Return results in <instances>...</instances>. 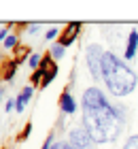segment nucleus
I'll list each match as a JSON object with an SVG mask.
<instances>
[{
	"label": "nucleus",
	"mask_w": 138,
	"mask_h": 149,
	"mask_svg": "<svg viewBox=\"0 0 138 149\" xmlns=\"http://www.w3.org/2000/svg\"><path fill=\"white\" fill-rule=\"evenodd\" d=\"M104 49H102L100 45H89L87 47V53H85V58H87V68L89 72H92V77L98 81L102 79V60H104Z\"/></svg>",
	"instance_id": "nucleus-3"
},
{
	"label": "nucleus",
	"mask_w": 138,
	"mask_h": 149,
	"mask_svg": "<svg viewBox=\"0 0 138 149\" xmlns=\"http://www.w3.org/2000/svg\"><path fill=\"white\" fill-rule=\"evenodd\" d=\"M64 49H66V47H64V45H60V43H58V45H53V47H51V56H53L55 60H60L62 56H64Z\"/></svg>",
	"instance_id": "nucleus-10"
},
{
	"label": "nucleus",
	"mask_w": 138,
	"mask_h": 149,
	"mask_svg": "<svg viewBox=\"0 0 138 149\" xmlns=\"http://www.w3.org/2000/svg\"><path fill=\"white\" fill-rule=\"evenodd\" d=\"M4 36H6V30H0V40H2Z\"/></svg>",
	"instance_id": "nucleus-19"
},
{
	"label": "nucleus",
	"mask_w": 138,
	"mask_h": 149,
	"mask_svg": "<svg viewBox=\"0 0 138 149\" xmlns=\"http://www.w3.org/2000/svg\"><path fill=\"white\" fill-rule=\"evenodd\" d=\"M83 128L92 136L94 143H113L123 132L121 113L108 104L106 96L98 87H89L83 92Z\"/></svg>",
	"instance_id": "nucleus-1"
},
{
	"label": "nucleus",
	"mask_w": 138,
	"mask_h": 149,
	"mask_svg": "<svg viewBox=\"0 0 138 149\" xmlns=\"http://www.w3.org/2000/svg\"><path fill=\"white\" fill-rule=\"evenodd\" d=\"M55 34H58V30H55V28H51L49 32H47V38H53Z\"/></svg>",
	"instance_id": "nucleus-17"
},
{
	"label": "nucleus",
	"mask_w": 138,
	"mask_h": 149,
	"mask_svg": "<svg viewBox=\"0 0 138 149\" xmlns=\"http://www.w3.org/2000/svg\"><path fill=\"white\" fill-rule=\"evenodd\" d=\"M38 62H43L38 53H34V56H30V66H32V68H38Z\"/></svg>",
	"instance_id": "nucleus-13"
},
{
	"label": "nucleus",
	"mask_w": 138,
	"mask_h": 149,
	"mask_svg": "<svg viewBox=\"0 0 138 149\" xmlns=\"http://www.w3.org/2000/svg\"><path fill=\"white\" fill-rule=\"evenodd\" d=\"M4 45H6V49H13V47L17 45V36H15V34H9V36H6V40H4Z\"/></svg>",
	"instance_id": "nucleus-12"
},
{
	"label": "nucleus",
	"mask_w": 138,
	"mask_h": 149,
	"mask_svg": "<svg viewBox=\"0 0 138 149\" xmlns=\"http://www.w3.org/2000/svg\"><path fill=\"white\" fill-rule=\"evenodd\" d=\"M121 149H138V134H134V136H130L126 141V145H123Z\"/></svg>",
	"instance_id": "nucleus-11"
},
{
	"label": "nucleus",
	"mask_w": 138,
	"mask_h": 149,
	"mask_svg": "<svg viewBox=\"0 0 138 149\" xmlns=\"http://www.w3.org/2000/svg\"><path fill=\"white\" fill-rule=\"evenodd\" d=\"M51 149H72V145L70 143H60V141H58V143L51 145Z\"/></svg>",
	"instance_id": "nucleus-14"
},
{
	"label": "nucleus",
	"mask_w": 138,
	"mask_h": 149,
	"mask_svg": "<svg viewBox=\"0 0 138 149\" xmlns=\"http://www.w3.org/2000/svg\"><path fill=\"white\" fill-rule=\"evenodd\" d=\"M2 92H4V90H2V87H0V98H2Z\"/></svg>",
	"instance_id": "nucleus-20"
},
{
	"label": "nucleus",
	"mask_w": 138,
	"mask_h": 149,
	"mask_svg": "<svg viewBox=\"0 0 138 149\" xmlns=\"http://www.w3.org/2000/svg\"><path fill=\"white\" fill-rule=\"evenodd\" d=\"M55 74H58V64H55L51 58H45L43 62H40V68L36 70V74H34V81L40 79V85L45 87V85H49L53 81Z\"/></svg>",
	"instance_id": "nucleus-5"
},
{
	"label": "nucleus",
	"mask_w": 138,
	"mask_h": 149,
	"mask_svg": "<svg viewBox=\"0 0 138 149\" xmlns=\"http://www.w3.org/2000/svg\"><path fill=\"white\" fill-rule=\"evenodd\" d=\"M32 98V87H24L21 90V94L17 96V100H15V109L17 111H24V107L28 104V100Z\"/></svg>",
	"instance_id": "nucleus-9"
},
{
	"label": "nucleus",
	"mask_w": 138,
	"mask_h": 149,
	"mask_svg": "<svg viewBox=\"0 0 138 149\" xmlns=\"http://www.w3.org/2000/svg\"><path fill=\"white\" fill-rule=\"evenodd\" d=\"M68 143L72 145V149H94V141L87 134L85 128H72L68 134Z\"/></svg>",
	"instance_id": "nucleus-4"
},
{
	"label": "nucleus",
	"mask_w": 138,
	"mask_h": 149,
	"mask_svg": "<svg viewBox=\"0 0 138 149\" xmlns=\"http://www.w3.org/2000/svg\"><path fill=\"white\" fill-rule=\"evenodd\" d=\"M13 107H15V102H13V100H9V102H6V111H11Z\"/></svg>",
	"instance_id": "nucleus-18"
},
{
	"label": "nucleus",
	"mask_w": 138,
	"mask_h": 149,
	"mask_svg": "<svg viewBox=\"0 0 138 149\" xmlns=\"http://www.w3.org/2000/svg\"><path fill=\"white\" fill-rule=\"evenodd\" d=\"M79 28H81L79 24H70V26H68L66 32H64V34H62V38H60V45L68 47L70 43H74V38H77V34H79Z\"/></svg>",
	"instance_id": "nucleus-7"
},
{
	"label": "nucleus",
	"mask_w": 138,
	"mask_h": 149,
	"mask_svg": "<svg viewBox=\"0 0 138 149\" xmlns=\"http://www.w3.org/2000/svg\"><path fill=\"white\" fill-rule=\"evenodd\" d=\"M15 70H17V66H15V64H9V70H6V79H13Z\"/></svg>",
	"instance_id": "nucleus-15"
},
{
	"label": "nucleus",
	"mask_w": 138,
	"mask_h": 149,
	"mask_svg": "<svg viewBox=\"0 0 138 149\" xmlns=\"http://www.w3.org/2000/svg\"><path fill=\"white\" fill-rule=\"evenodd\" d=\"M30 130H32V124H28V126H26V130H24V134H21L19 139H21V141H26L28 136H30Z\"/></svg>",
	"instance_id": "nucleus-16"
},
{
	"label": "nucleus",
	"mask_w": 138,
	"mask_h": 149,
	"mask_svg": "<svg viewBox=\"0 0 138 149\" xmlns=\"http://www.w3.org/2000/svg\"><path fill=\"white\" fill-rule=\"evenodd\" d=\"M60 109H62V113H66V115H74V113H77V102H74V98L68 92H64L60 96Z\"/></svg>",
	"instance_id": "nucleus-6"
},
{
	"label": "nucleus",
	"mask_w": 138,
	"mask_h": 149,
	"mask_svg": "<svg viewBox=\"0 0 138 149\" xmlns=\"http://www.w3.org/2000/svg\"><path fill=\"white\" fill-rule=\"evenodd\" d=\"M102 79L108 87V92L113 96H128V94L134 92V87L138 83L136 72L126 66L123 60H119L113 51L104 53V60H102Z\"/></svg>",
	"instance_id": "nucleus-2"
},
{
	"label": "nucleus",
	"mask_w": 138,
	"mask_h": 149,
	"mask_svg": "<svg viewBox=\"0 0 138 149\" xmlns=\"http://www.w3.org/2000/svg\"><path fill=\"white\" fill-rule=\"evenodd\" d=\"M136 49H138V30H132L128 36V45H126V58L132 60L136 56Z\"/></svg>",
	"instance_id": "nucleus-8"
}]
</instances>
